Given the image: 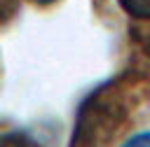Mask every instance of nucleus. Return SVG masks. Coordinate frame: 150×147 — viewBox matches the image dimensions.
I'll return each instance as SVG.
<instances>
[{
  "label": "nucleus",
  "mask_w": 150,
  "mask_h": 147,
  "mask_svg": "<svg viewBox=\"0 0 150 147\" xmlns=\"http://www.w3.org/2000/svg\"><path fill=\"white\" fill-rule=\"evenodd\" d=\"M0 147H42V145L26 131H7L0 133Z\"/></svg>",
  "instance_id": "3"
},
{
  "label": "nucleus",
  "mask_w": 150,
  "mask_h": 147,
  "mask_svg": "<svg viewBox=\"0 0 150 147\" xmlns=\"http://www.w3.org/2000/svg\"><path fill=\"white\" fill-rule=\"evenodd\" d=\"M122 12L136 21H150V0H117Z\"/></svg>",
  "instance_id": "2"
},
{
  "label": "nucleus",
  "mask_w": 150,
  "mask_h": 147,
  "mask_svg": "<svg viewBox=\"0 0 150 147\" xmlns=\"http://www.w3.org/2000/svg\"><path fill=\"white\" fill-rule=\"evenodd\" d=\"M120 147H150V128H148V131H138V133L129 135Z\"/></svg>",
  "instance_id": "4"
},
{
  "label": "nucleus",
  "mask_w": 150,
  "mask_h": 147,
  "mask_svg": "<svg viewBox=\"0 0 150 147\" xmlns=\"http://www.w3.org/2000/svg\"><path fill=\"white\" fill-rule=\"evenodd\" d=\"M138 82L134 75H117L87 93L80 103L68 147H110L136 105Z\"/></svg>",
  "instance_id": "1"
},
{
  "label": "nucleus",
  "mask_w": 150,
  "mask_h": 147,
  "mask_svg": "<svg viewBox=\"0 0 150 147\" xmlns=\"http://www.w3.org/2000/svg\"><path fill=\"white\" fill-rule=\"evenodd\" d=\"M33 2H38V5H52V2H56V0H33Z\"/></svg>",
  "instance_id": "6"
},
{
  "label": "nucleus",
  "mask_w": 150,
  "mask_h": 147,
  "mask_svg": "<svg viewBox=\"0 0 150 147\" xmlns=\"http://www.w3.org/2000/svg\"><path fill=\"white\" fill-rule=\"evenodd\" d=\"M14 7H9V0H0V19H7Z\"/></svg>",
  "instance_id": "5"
}]
</instances>
